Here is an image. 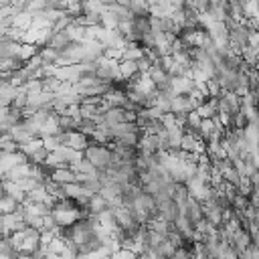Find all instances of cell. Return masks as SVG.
Wrapping results in <instances>:
<instances>
[{
    "label": "cell",
    "instance_id": "cell-1",
    "mask_svg": "<svg viewBox=\"0 0 259 259\" xmlns=\"http://www.w3.org/2000/svg\"><path fill=\"white\" fill-rule=\"evenodd\" d=\"M83 158L89 160L97 172H105L109 168V158H111V150L107 148V144H95L89 142V146L83 150Z\"/></svg>",
    "mask_w": 259,
    "mask_h": 259
},
{
    "label": "cell",
    "instance_id": "cell-2",
    "mask_svg": "<svg viewBox=\"0 0 259 259\" xmlns=\"http://www.w3.org/2000/svg\"><path fill=\"white\" fill-rule=\"evenodd\" d=\"M111 208H113L115 225L125 233V237H132V235L140 229V223H138V219L134 217L132 208L125 206V204H117V206H111Z\"/></svg>",
    "mask_w": 259,
    "mask_h": 259
},
{
    "label": "cell",
    "instance_id": "cell-3",
    "mask_svg": "<svg viewBox=\"0 0 259 259\" xmlns=\"http://www.w3.org/2000/svg\"><path fill=\"white\" fill-rule=\"evenodd\" d=\"M117 63H119V61H115V59H105V57H101V59L97 61V67H95V77L101 79V81H107V83H117V81H121Z\"/></svg>",
    "mask_w": 259,
    "mask_h": 259
},
{
    "label": "cell",
    "instance_id": "cell-4",
    "mask_svg": "<svg viewBox=\"0 0 259 259\" xmlns=\"http://www.w3.org/2000/svg\"><path fill=\"white\" fill-rule=\"evenodd\" d=\"M57 138H59V144L61 146H69V148H73V150H85L87 146H89V136H85V134H81L79 130H71V132H59L57 134Z\"/></svg>",
    "mask_w": 259,
    "mask_h": 259
},
{
    "label": "cell",
    "instance_id": "cell-5",
    "mask_svg": "<svg viewBox=\"0 0 259 259\" xmlns=\"http://www.w3.org/2000/svg\"><path fill=\"white\" fill-rule=\"evenodd\" d=\"M18 229H24V221H22V217H20L18 210L0 217V233H2L4 237H8L10 233H14V231H18Z\"/></svg>",
    "mask_w": 259,
    "mask_h": 259
},
{
    "label": "cell",
    "instance_id": "cell-6",
    "mask_svg": "<svg viewBox=\"0 0 259 259\" xmlns=\"http://www.w3.org/2000/svg\"><path fill=\"white\" fill-rule=\"evenodd\" d=\"M53 77H57L59 81H67V83H77L79 77H81V67H79V63H73V65H61V67L55 65V73H53Z\"/></svg>",
    "mask_w": 259,
    "mask_h": 259
},
{
    "label": "cell",
    "instance_id": "cell-7",
    "mask_svg": "<svg viewBox=\"0 0 259 259\" xmlns=\"http://www.w3.org/2000/svg\"><path fill=\"white\" fill-rule=\"evenodd\" d=\"M148 77L152 79L156 89H166L170 85V73L160 65V63H152L148 69Z\"/></svg>",
    "mask_w": 259,
    "mask_h": 259
},
{
    "label": "cell",
    "instance_id": "cell-8",
    "mask_svg": "<svg viewBox=\"0 0 259 259\" xmlns=\"http://www.w3.org/2000/svg\"><path fill=\"white\" fill-rule=\"evenodd\" d=\"M109 107H127V93H125V89H121V87H117L115 83H113V87L101 97Z\"/></svg>",
    "mask_w": 259,
    "mask_h": 259
},
{
    "label": "cell",
    "instance_id": "cell-9",
    "mask_svg": "<svg viewBox=\"0 0 259 259\" xmlns=\"http://www.w3.org/2000/svg\"><path fill=\"white\" fill-rule=\"evenodd\" d=\"M202 219L206 223H210L212 227H221L223 225V208L214 202H204L202 204Z\"/></svg>",
    "mask_w": 259,
    "mask_h": 259
},
{
    "label": "cell",
    "instance_id": "cell-10",
    "mask_svg": "<svg viewBox=\"0 0 259 259\" xmlns=\"http://www.w3.org/2000/svg\"><path fill=\"white\" fill-rule=\"evenodd\" d=\"M49 178L57 184H67V182H77V176L75 172L69 168V166H63V168H55L49 172Z\"/></svg>",
    "mask_w": 259,
    "mask_h": 259
},
{
    "label": "cell",
    "instance_id": "cell-11",
    "mask_svg": "<svg viewBox=\"0 0 259 259\" xmlns=\"http://www.w3.org/2000/svg\"><path fill=\"white\" fill-rule=\"evenodd\" d=\"M170 91L174 95H186L194 85H192V79L190 77H170Z\"/></svg>",
    "mask_w": 259,
    "mask_h": 259
},
{
    "label": "cell",
    "instance_id": "cell-12",
    "mask_svg": "<svg viewBox=\"0 0 259 259\" xmlns=\"http://www.w3.org/2000/svg\"><path fill=\"white\" fill-rule=\"evenodd\" d=\"M105 208H109V202H107L99 192H93V194L89 196V200L85 202V210H87L89 214H99V212L105 210Z\"/></svg>",
    "mask_w": 259,
    "mask_h": 259
},
{
    "label": "cell",
    "instance_id": "cell-13",
    "mask_svg": "<svg viewBox=\"0 0 259 259\" xmlns=\"http://www.w3.org/2000/svg\"><path fill=\"white\" fill-rule=\"evenodd\" d=\"M6 134H8V136H10V140H12V142H16V144H24V142H28V140L32 138V136L26 132V127H24L22 119H20V121H16L14 125H10Z\"/></svg>",
    "mask_w": 259,
    "mask_h": 259
},
{
    "label": "cell",
    "instance_id": "cell-14",
    "mask_svg": "<svg viewBox=\"0 0 259 259\" xmlns=\"http://www.w3.org/2000/svg\"><path fill=\"white\" fill-rule=\"evenodd\" d=\"M184 130L180 125H172L166 130V140H168V152H176L180 150V142H182Z\"/></svg>",
    "mask_w": 259,
    "mask_h": 259
},
{
    "label": "cell",
    "instance_id": "cell-15",
    "mask_svg": "<svg viewBox=\"0 0 259 259\" xmlns=\"http://www.w3.org/2000/svg\"><path fill=\"white\" fill-rule=\"evenodd\" d=\"M194 111V107L190 105L186 95H174L170 101V113H190Z\"/></svg>",
    "mask_w": 259,
    "mask_h": 259
},
{
    "label": "cell",
    "instance_id": "cell-16",
    "mask_svg": "<svg viewBox=\"0 0 259 259\" xmlns=\"http://www.w3.org/2000/svg\"><path fill=\"white\" fill-rule=\"evenodd\" d=\"M26 194V198L28 200H32V202H45V204H53V198L49 196V192H47V188L42 186V184H36L34 188H30L28 192H24Z\"/></svg>",
    "mask_w": 259,
    "mask_h": 259
},
{
    "label": "cell",
    "instance_id": "cell-17",
    "mask_svg": "<svg viewBox=\"0 0 259 259\" xmlns=\"http://www.w3.org/2000/svg\"><path fill=\"white\" fill-rule=\"evenodd\" d=\"M196 113H198V117L200 119H206V117H214L217 115V97H206L196 109H194Z\"/></svg>",
    "mask_w": 259,
    "mask_h": 259
},
{
    "label": "cell",
    "instance_id": "cell-18",
    "mask_svg": "<svg viewBox=\"0 0 259 259\" xmlns=\"http://www.w3.org/2000/svg\"><path fill=\"white\" fill-rule=\"evenodd\" d=\"M10 26L22 28V30L30 28V26H32V16H30V12H26V10H18V12H14L12 18H10Z\"/></svg>",
    "mask_w": 259,
    "mask_h": 259
},
{
    "label": "cell",
    "instance_id": "cell-19",
    "mask_svg": "<svg viewBox=\"0 0 259 259\" xmlns=\"http://www.w3.org/2000/svg\"><path fill=\"white\" fill-rule=\"evenodd\" d=\"M69 42H71V40H69V36L65 34V30H53V34H51L47 47H51V49H55V51L61 53Z\"/></svg>",
    "mask_w": 259,
    "mask_h": 259
},
{
    "label": "cell",
    "instance_id": "cell-20",
    "mask_svg": "<svg viewBox=\"0 0 259 259\" xmlns=\"http://www.w3.org/2000/svg\"><path fill=\"white\" fill-rule=\"evenodd\" d=\"M117 67H119V77H121V81H127V79H132V77H136V75H138V67H136V61L119 59Z\"/></svg>",
    "mask_w": 259,
    "mask_h": 259
},
{
    "label": "cell",
    "instance_id": "cell-21",
    "mask_svg": "<svg viewBox=\"0 0 259 259\" xmlns=\"http://www.w3.org/2000/svg\"><path fill=\"white\" fill-rule=\"evenodd\" d=\"M101 121L105 123V125H115V123H119V121H123V107H109L103 115H101Z\"/></svg>",
    "mask_w": 259,
    "mask_h": 259
},
{
    "label": "cell",
    "instance_id": "cell-22",
    "mask_svg": "<svg viewBox=\"0 0 259 259\" xmlns=\"http://www.w3.org/2000/svg\"><path fill=\"white\" fill-rule=\"evenodd\" d=\"M2 192H4V194H8V196H12L18 204H20V202L24 200V196H26V194L16 186V182H14V180H2Z\"/></svg>",
    "mask_w": 259,
    "mask_h": 259
},
{
    "label": "cell",
    "instance_id": "cell-23",
    "mask_svg": "<svg viewBox=\"0 0 259 259\" xmlns=\"http://www.w3.org/2000/svg\"><path fill=\"white\" fill-rule=\"evenodd\" d=\"M18 51V42L10 40L6 36H0V59H8V57H16Z\"/></svg>",
    "mask_w": 259,
    "mask_h": 259
},
{
    "label": "cell",
    "instance_id": "cell-24",
    "mask_svg": "<svg viewBox=\"0 0 259 259\" xmlns=\"http://www.w3.org/2000/svg\"><path fill=\"white\" fill-rule=\"evenodd\" d=\"M142 57H144V49L138 42H127L121 51V59H127V61H138Z\"/></svg>",
    "mask_w": 259,
    "mask_h": 259
},
{
    "label": "cell",
    "instance_id": "cell-25",
    "mask_svg": "<svg viewBox=\"0 0 259 259\" xmlns=\"http://www.w3.org/2000/svg\"><path fill=\"white\" fill-rule=\"evenodd\" d=\"M57 119H59V130L61 132H71V130H77L79 127V121H81V117L79 115H57Z\"/></svg>",
    "mask_w": 259,
    "mask_h": 259
},
{
    "label": "cell",
    "instance_id": "cell-26",
    "mask_svg": "<svg viewBox=\"0 0 259 259\" xmlns=\"http://www.w3.org/2000/svg\"><path fill=\"white\" fill-rule=\"evenodd\" d=\"M65 34L69 36L71 42H83V40H85V26L71 22V24L65 28Z\"/></svg>",
    "mask_w": 259,
    "mask_h": 259
},
{
    "label": "cell",
    "instance_id": "cell-27",
    "mask_svg": "<svg viewBox=\"0 0 259 259\" xmlns=\"http://www.w3.org/2000/svg\"><path fill=\"white\" fill-rule=\"evenodd\" d=\"M38 47L36 45H30V42H18V51H16V59H20L22 63L28 61L32 55H36Z\"/></svg>",
    "mask_w": 259,
    "mask_h": 259
},
{
    "label": "cell",
    "instance_id": "cell-28",
    "mask_svg": "<svg viewBox=\"0 0 259 259\" xmlns=\"http://www.w3.org/2000/svg\"><path fill=\"white\" fill-rule=\"evenodd\" d=\"M36 53H38V57L42 59L45 65H55L57 59H59V55H61L59 51H55V49H51V47H47V45H45V47H38Z\"/></svg>",
    "mask_w": 259,
    "mask_h": 259
},
{
    "label": "cell",
    "instance_id": "cell-29",
    "mask_svg": "<svg viewBox=\"0 0 259 259\" xmlns=\"http://www.w3.org/2000/svg\"><path fill=\"white\" fill-rule=\"evenodd\" d=\"M18 202L12 198V196H8V194H0V214H8V212H14V210H18Z\"/></svg>",
    "mask_w": 259,
    "mask_h": 259
},
{
    "label": "cell",
    "instance_id": "cell-30",
    "mask_svg": "<svg viewBox=\"0 0 259 259\" xmlns=\"http://www.w3.org/2000/svg\"><path fill=\"white\" fill-rule=\"evenodd\" d=\"M26 105H28V95H26V91H24L22 87H16V95H14L12 103H10V107H14V109H24Z\"/></svg>",
    "mask_w": 259,
    "mask_h": 259
},
{
    "label": "cell",
    "instance_id": "cell-31",
    "mask_svg": "<svg viewBox=\"0 0 259 259\" xmlns=\"http://www.w3.org/2000/svg\"><path fill=\"white\" fill-rule=\"evenodd\" d=\"M99 24L103 26V28H107V30H111V28H115L117 26V20H115V16L105 8L101 14H99Z\"/></svg>",
    "mask_w": 259,
    "mask_h": 259
},
{
    "label": "cell",
    "instance_id": "cell-32",
    "mask_svg": "<svg viewBox=\"0 0 259 259\" xmlns=\"http://www.w3.org/2000/svg\"><path fill=\"white\" fill-rule=\"evenodd\" d=\"M20 87L26 91V95H34V93L42 91V81L40 79H26Z\"/></svg>",
    "mask_w": 259,
    "mask_h": 259
},
{
    "label": "cell",
    "instance_id": "cell-33",
    "mask_svg": "<svg viewBox=\"0 0 259 259\" xmlns=\"http://www.w3.org/2000/svg\"><path fill=\"white\" fill-rule=\"evenodd\" d=\"M176 249H178V247H176V245H174L172 241H168V239L164 237V241L160 243V247H158L156 251H158L160 255H164V257H168V259H170V257H172V255L176 253Z\"/></svg>",
    "mask_w": 259,
    "mask_h": 259
},
{
    "label": "cell",
    "instance_id": "cell-34",
    "mask_svg": "<svg viewBox=\"0 0 259 259\" xmlns=\"http://www.w3.org/2000/svg\"><path fill=\"white\" fill-rule=\"evenodd\" d=\"M204 85H206V97H219L223 93V89H221V85L217 83L214 77H208Z\"/></svg>",
    "mask_w": 259,
    "mask_h": 259
},
{
    "label": "cell",
    "instance_id": "cell-35",
    "mask_svg": "<svg viewBox=\"0 0 259 259\" xmlns=\"http://www.w3.org/2000/svg\"><path fill=\"white\" fill-rule=\"evenodd\" d=\"M221 174H223V180H225V182H229V184H233V186L239 184V178H241V176H239V172L233 168V164H231L229 168H225Z\"/></svg>",
    "mask_w": 259,
    "mask_h": 259
},
{
    "label": "cell",
    "instance_id": "cell-36",
    "mask_svg": "<svg viewBox=\"0 0 259 259\" xmlns=\"http://www.w3.org/2000/svg\"><path fill=\"white\" fill-rule=\"evenodd\" d=\"M130 10L134 16H142V14H148V4L144 0H132L130 2Z\"/></svg>",
    "mask_w": 259,
    "mask_h": 259
},
{
    "label": "cell",
    "instance_id": "cell-37",
    "mask_svg": "<svg viewBox=\"0 0 259 259\" xmlns=\"http://www.w3.org/2000/svg\"><path fill=\"white\" fill-rule=\"evenodd\" d=\"M109 257H111V259H136L138 253L132 251V249H123V247H119V249H115Z\"/></svg>",
    "mask_w": 259,
    "mask_h": 259
},
{
    "label": "cell",
    "instance_id": "cell-38",
    "mask_svg": "<svg viewBox=\"0 0 259 259\" xmlns=\"http://www.w3.org/2000/svg\"><path fill=\"white\" fill-rule=\"evenodd\" d=\"M40 142H42V146L49 150V152H53V150H57L61 144H59V138H57V134L55 136H42L40 138Z\"/></svg>",
    "mask_w": 259,
    "mask_h": 259
},
{
    "label": "cell",
    "instance_id": "cell-39",
    "mask_svg": "<svg viewBox=\"0 0 259 259\" xmlns=\"http://www.w3.org/2000/svg\"><path fill=\"white\" fill-rule=\"evenodd\" d=\"M47 8V0H26L24 10L26 12H36V10H45Z\"/></svg>",
    "mask_w": 259,
    "mask_h": 259
},
{
    "label": "cell",
    "instance_id": "cell-40",
    "mask_svg": "<svg viewBox=\"0 0 259 259\" xmlns=\"http://www.w3.org/2000/svg\"><path fill=\"white\" fill-rule=\"evenodd\" d=\"M150 65H152V61L144 55L142 59H138L136 61V67H138V73H148V69H150Z\"/></svg>",
    "mask_w": 259,
    "mask_h": 259
},
{
    "label": "cell",
    "instance_id": "cell-41",
    "mask_svg": "<svg viewBox=\"0 0 259 259\" xmlns=\"http://www.w3.org/2000/svg\"><path fill=\"white\" fill-rule=\"evenodd\" d=\"M160 123L168 130V127H172V125H176V119H174V113H162V117H160Z\"/></svg>",
    "mask_w": 259,
    "mask_h": 259
},
{
    "label": "cell",
    "instance_id": "cell-42",
    "mask_svg": "<svg viewBox=\"0 0 259 259\" xmlns=\"http://www.w3.org/2000/svg\"><path fill=\"white\" fill-rule=\"evenodd\" d=\"M142 255H144V259H168V257H164V255H160L158 251H152V249L144 251Z\"/></svg>",
    "mask_w": 259,
    "mask_h": 259
},
{
    "label": "cell",
    "instance_id": "cell-43",
    "mask_svg": "<svg viewBox=\"0 0 259 259\" xmlns=\"http://www.w3.org/2000/svg\"><path fill=\"white\" fill-rule=\"evenodd\" d=\"M99 2H101V4H103V6H109V4H113V2H115V0H99Z\"/></svg>",
    "mask_w": 259,
    "mask_h": 259
},
{
    "label": "cell",
    "instance_id": "cell-44",
    "mask_svg": "<svg viewBox=\"0 0 259 259\" xmlns=\"http://www.w3.org/2000/svg\"><path fill=\"white\" fill-rule=\"evenodd\" d=\"M206 259H212V257H206Z\"/></svg>",
    "mask_w": 259,
    "mask_h": 259
}]
</instances>
